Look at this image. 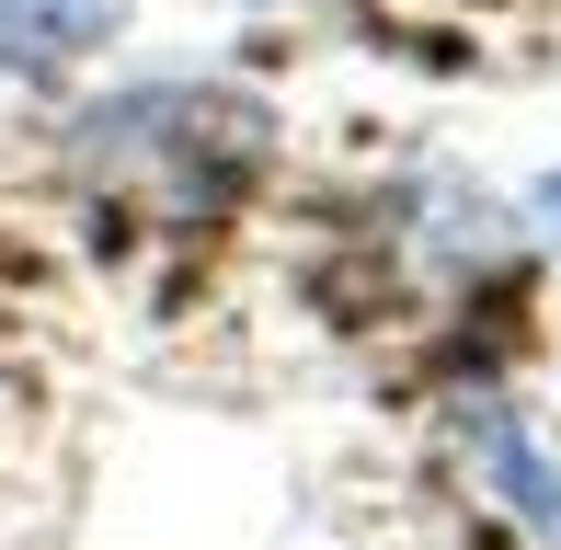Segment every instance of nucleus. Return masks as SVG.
Segmentation results:
<instances>
[{"label": "nucleus", "instance_id": "nucleus-2", "mask_svg": "<svg viewBox=\"0 0 561 550\" xmlns=\"http://www.w3.org/2000/svg\"><path fill=\"white\" fill-rule=\"evenodd\" d=\"M539 230L561 241V172H550V184H539Z\"/></svg>", "mask_w": 561, "mask_h": 550}, {"label": "nucleus", "instance_id": "nucleus-1", "mask_svg": "<svg viewBox=\"0 0 561 550\" xmlns=\"http://www.w3.org/2000/svg\"><path fill=\"white\" fill-rule=\"evenodd\" d=\"M115 0H0V69L12 81H58L69 58H92V46H115Z\"/></svg>", "mask_w": 561, "mask_h": 550}]
</instances>
